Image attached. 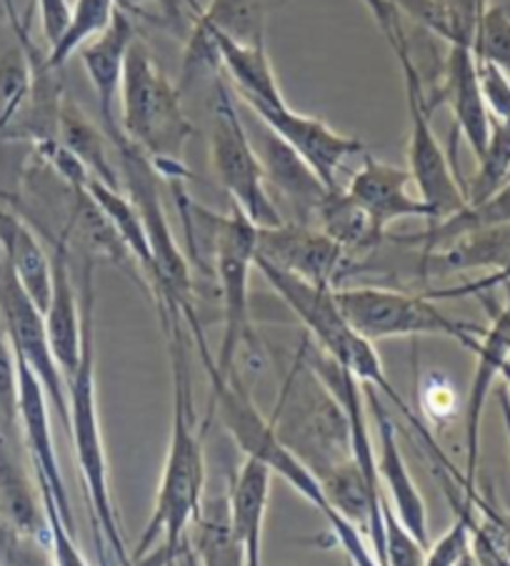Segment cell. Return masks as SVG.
<instances>
[{"label":"cell","instance_id":"cell-47","mask_svg":"<svg viewBox=\"0 0 510 566\" xmlns=\"http://www.w3.org/2000/svg\"><path fill=\"white\" fill-rule=\"evenodd\" d=\"M474 554L480 566H503V552L486 534L484 526H474Z\"/></svg>","mask_w":510,"mask_h":566},{"label":"cell","instance_id":"cell-10","mask_svg":"<svg viewBox=\"0 0 510 566\" xmlns=\"http://www.w3.org/2000/svg\"><path fill=\"white\" fill-rule=\"evenodd\" d=\"M338 308L348 324L368 342L411 336H443L474 352L486 328L450 318L425 294H405L395 289L353 286L336 291Z\"/></svg>","mask_w":510,"mask_h":566},{"label":"cell","instance_id":"cell-30","mask_svg":"<svg viewBox=\"0 0 510 566\" xmlns=\"http://www.w3.org/2000/svg\"><path fill=\"white\" fill-rule=\"evenodd\" d=\"M490 226H510V181L503 188H498L493 196L486 198L484 203L466 206V209L448 216V219L431 223L423 233L395 235L393 241L405 243V247H421L423 253H431L456 241L463 233L490 229Z\"/></svg>","mask_w":510,"mask_h":566},{"label":"cell","instance_id":"cell-51","mask_svg":"<svg viewBox=\"0 0 510 566\" xmlns=\"http://www.w3.org/2000/svg\"><path fill=\"white\" fill-rule=\"evenodd\" d=\"M508 181H510V176H508Z\"/></svg>","mask_w":510,"mask_h":566},{"label":"cell","instance_id":"cell-36","mask_svg":"<svg viewBox=\"0 0 510 566\" xmlns=\"http://www.w3.org/2000/svg\"><path fill=\"white\" fill-rule=\"evenodd\" d=\"M474 502L458 506V516L450 530L440 536V539L425 549L423 566H458L466 554L474 549Z\"/></svg>","mask_w":510,"mask_h":566},{"label":"cell","instance_id":"cell-7","mask_svg":"<svg viewBox=\"0 0 510 566\" xmlns=\"http://www.w3.org/2000/svg\"><path fill=\"white\" fill-rule=\"evenodd\" d=\"M211 166L225 193L233 198V206L255 229H276L286 223L280 209L268 193L263 166L255 154L238 108V96L223 73L215 75L213 103H211Z\"/></svg>","mask_w":510,"mask_h":566},{"label":"cell","instance_id":"cell-1","mask_svg":"<svg viewBox=\"0 0 510 566\" xmlns=\"http://www.w3.org/2000/svg\"><path fill=\"white\" fill-rule=\"evenodd\" d=\"M158 311L166 326L170 364H173V427H170L153 514H150L136 549L130 552L134 556L150 552L158 542L168 544L176 552H183L185 532L201 512L205 492L203 433L198 431L195 423L191 361H188V342L183 332L185 318L166 308Z\"/></svg>","mask_w":510,"mask_h":566},{"label":"cell","instance_id":"cell-20","mask_svg":"<svg viewBox=\"0 0 510 566\" xmlns=\"http://www.w3.org/2000/svg\"><path fill=\"white\" fill-rule=\"evenodd\" d=\"M25 443L21 429L0 419V518L18 532L49 539V518L33 469L25 464Z\"/></svg>","mask_w":510,"mask_h":566},{"label":"cell","instance_id":"cell-40","mask_svg":"<svg viewBox=\"0 0 510 566\" xmlns=\"http://www.w3.org/2000/svg\"><path fill=\"white\" fill-rule=\"evenodd\" d=\"M440 11L446 13L448 21V45L463 43L474 49V38L480 15H484L488 0H438Z\"/></svg>","mask_w":510,"mask_h":566},{"label":"cell","instance_id":"cell-27","mask_svg":"<svg viewBox=\"0 0 510 566\" xmlns=\"http://www.w3.org/2000/svg\"><path fill=\"white\" fill-rule=\"evenodd\" d=\"M510 263V226H490L458 235L456 241L431 253H423L421 273H453L474 269H503Z\"/></svg>","mask_w":510,"mask_h":566},{"label":"cell","instance_id":"cell-28","mask_svg":"<svg viewBox=\"0 0 510 566\" xmlns=\"http://www.w3.org/2000/svg\"><path fill=\"white\" fill-rule=\"evenodd\" d=\"M59 140L71 150L73 156L81 158V164L88 168L93 178H98L110 188H120L118 164L110 154H116L106 136V130L93 124L88 113L75 103L68 93L61 101L59 113Z\"/></svg>","mask_w":510,"mask_h":566},{"label":"cell","instance_id":"cell-50","mask_svg":"<svg viewBox=\"0 0 510 566\" xmlns=\"http://www.w3.org/2000/svg\"><path fill=\"white\" fill-rule=\"evenodd\" d=\"M181 562H183V566H198L195 554H193V549H191V544H185V549H183V554H181Z\"/></svg>","mask_w":510,"mask_h":566},{"label":"cell","instance_id":"cell-42","mask_svg":"<svg viewBox=\"0 0 510 566\" xmlns=\"http://www.w3.org/2000/svg\"><path fill=\"white\" fill-rule=\"evenodd\" d=\"M478 83L490 118L510 120V75L493 63L478 61Z\"/></svg>","mask_w":510,"mask_h":566},{"label":"cell","instance_id":"cell-38","mask_svg":"<svg viewBox=\"0 0 510 566\" xmlns=\"http://www.w3.org/2000/svg\"><path fill=\"white\" fill-rule=\"evenodd\" d=\"M383 524H385V549L381 566H423L425 549L415 536L405 530L403 522L395 516L393 509L383 502Z\"/></svg>","mask_w":510,"mask_h":566},{"label":"cell","instance_id":"cell-44","mask_svg":"<svg viewBox=\"0 0 510 566\" xmlns=\"http://www.w3.org/2000/svg\"><path fill=\"white\" fill-rule=\"evenodd\" d=\"M35 6H38V18H41L43 38L51 51L53 45L61 41L65 25H68L71 0H35Z\"/></svg>","mask_w":510,"mask_h":566},{"label":"cell","instance_id":"cell-9","mask_svg":"<svg viewBox=\"0 0 510 566\" xmlns=\"http://www.w3.org/2000/svg\"><path fill=\"white\" fill-rule=\"evenodd\" d=\"M391 51L401 63L405 83V106H408V174L418 191L421 201L433 213V223L463 211L468 206L466 181L453 166L450 156L438 144L436 130L431 126L428 96H425L423 75L418 63L413 61V45L408 33H403L391 43Z\"/></svg>","mask_w":510,"mask_h":566},{"label":"cell","instance_id":"cell-41","mask_svg":"<svg viewBox=\"0 0 510 566\" xmlns=\"http://www.w3.org/2000/svg\"><path fill=\"white\" fill-rule=\"evenodd\" d=\"M0 419L8 427L21 429V421H18V364L3 326H0Z\"/></svg>","mask_w":510,"mask_h":566},{"label":"cell","instance_id":"cell-11","mask_svg":"<svg viewBox=\"0 0 510 566\" xmlns=\"http://www.w3.org/2000/svg\"><path fill=\"white\" fill-rule=\"evenodd\" d=\"M0 326L13 346V354L31 366V371L49 394L51 407L59 413L63 427L68 429V386H65L61 366L53 356L43 311L25 294L3 256H0Z\"/></svg>","mask_w":510,"mask_h":566},{"label":"cell","instance_id":"cell-21","mask_svg":"<svg viewBox=\"0 0 510 566\" xmlns=\"http://www.w3.org/2000/svg\"><path fill=\"white\" fill-rule=\"evenodd\" d=\"M136 43L134 18L118 11L116 21L108 25L106 33L93 38L78 51L81 63L88 75L93 91L98 96V124L106 130L108 140L120 130V120L116 118V106L120 101L123 71L130 45Z\"/></svg>","mask_w":510,"mask_h":566},{"label":"cell","instance_id":"cell-2","mask_svg":"<svg viewBox=\"0 0 510 566\" xmlns=\"http://www.w3.org/2000/svg\"><path fill=\"white\" fill-rule=\"evenodd\" d=\"M83 352L81 364L68 381V433L78 457L85 502L91 509L93 526H96L98 542V562L108 566V552L113 554V564L128 562L130 552L126 549L123 530L118 522L116 504L110 496L108 484V459L103 447V433L98 421V401H96V326H93V311H96V286H93V261H85L83 269Z\"/></svg>","mask_w":510,"mask_h":566},{"label":"cell","instance_id":"cell-18","mask_svg":"<svg viewBox=\"0 0 510 566\" xmlns=\"http://www.w3.org/2000/svg\"><path fill=\"white\" fill-rule=\"evenodd\" d=\"M251 118L255 120V126H248V134L263 166L266 184L276 188L293 209L298 211V223H308L310 216L316 213L318 203L323 201L326 193L333 191V188H328L320 181L314 168H310L306 160L276 134V130L268 128L258 116H253V113Z\"/></svg>","mask_w":510,"mask_h":566},{"label":"cell","instance_id":"cell-6","mask_svg":"<svg viewBox=\"0 0 510 566\" xmlns=\"http://www.w3.org/2000/svg\"><path fill=\"white\" fill-rule=\"evenodd\" d=\"M178 201L185 226L201 223L211 235L223 308V342L215 356V371L223 379H231L241 348L255 342L251 326V271L255 269L258 229L235 206L229 216L213 213L188 201L181 188Z\"/></svg>","mask_w":510,"mask_h":566},{"label":"cell","instance_id":"cell-24","mask_svg":"<svg viewBox=\"0 0 510 566\" xmlns=\"http://www.w3.org/2000/svg\"><path fill=\"white\" fill-rule=\"evenodd\" d=\"M193 28H198V31L211 41L215 59H219L221 65V73L229 78L235 96L241 101L263 103V106L270 108L286 106V98H283L276 69H273V63L268 59L266 45H243L238 41H233V38L215 31L213 25H208L203 18H198L195 13Z\"/></svg>","mask_w":510,"mask_h":566},{"label":"cell","instance_id":"cell-4","mask_svg":"<svg viewBox=\"0 0 510 566\" xmlns=\"http://www.w3.org/2000/svg\"><path fill=\"white\" fill-rule=\"evenodd\" d=\"M255 269L261 271V276L270 283V289L286 301V306L300 318V324L308 328V334L314 336L316 346L320 352L328 354L333 361L343 366L346 371H351L363 386H373L375 391H383L389 399L399 407V411L408 419L415 431L421 433V439L428 443L433 454H436L443 464H448L446 457L440 454L438 443L431 439L428 429H423L418 417L408 409V403L403 401V396L393 389V384L385 376L383 361L373 344L363 338L355 328L348 324L343 311L338 308L336 291L316 286L304 279L293 276L273 266V263L255 256Z\"/></svg>","mask_w":510,"mask_h":566},{"label":"cell","instance_id":"cell-14","mask_svg":"<svg viewBox=\"0 0 510 566\" xmlns=\"http://www.w3.org/2000/svg\"><path fill=\"white\" fill-rule=\"evenodd\" d=\"M241 103L245 111H251L253 116H258L268 128L276 130V134L286 140L310 168H314L320 181L328 188H340V166H343L348 158H353L365 150V146L358 138L338 134V130L330 128L326 120L293 111L288 103L280 108H270L253 101Z\"/></svg>","mask_w":510,"mask_h":566},{"label":"cell","instance_id":"cell-37","mask_svg":"<svg viewBox=\"0 0 510 566\" xmlns=\"http://www.w3.org/2000/svg\"><path fill=\"white\" fill-rule=\"evenodd\" d=\"M0 566H55L51 542L18 532L0 518Z\"/></svg>","mask_w":510,"mask_h":566},{"label":"cell","instance_id":"cell-35","mask_svg":"<svg viewBox=\"0 0 510 566\" xmlns=\"http://www.w3.org/2000/svg\"><path fill=\"white\" fill-rule=\"evenodd\" d=\"M474 53L478 61L493 63L510 75V13L503 6H486L476 28Z\"/></svg>","mask_w":510,"mask_h":566},{"label":"cell","instance_id":"cell-15","mask_svg":"<svg viewBox=\"0 0 510 566\" xmlns=\"http://www.w3.org/2000/svg\"><path fill=\"white\" fill-rule=\"evenodd\" d=\"M15 364H18V421H21V433H23L28 459H31L35 481L53 494L61 516L73 530L68 492H65L61 461H59V454H55L49 394H45L43 384L38 381V376L31 371V366H28L23 358L15 356Z\"/></svg>","mask_w":510,"mask_h":566},{"label":"cell","instance_id":"cell-45","mask_svg":"<svg viewBox=\"0 0 510 566\" xmlns=\"http://www.w3.org/2000/svg\"><path fill=\"white\" fill-rule=\"evenodd\" d=\"M368 11H371L373 21L378 23V28H381L385 41H389V45L399 38L401 33H405L403 28V21H401V13L399 8H395L391 0H363Z\"/></svg>","mask_w":510,"mask_h":566},{"label":"cell","instance_id":"cell-33","mask_svg":"<svg viewBox=\"0 0 510 566\" xmlns=\"http://www.w3.org/2000/svg\"><path fill=\"white\" fill-rule=\"evenodd\" d=\"M118 11L120 8L116 0H75V3H71L68 25H65L61 41L45 53V63L53 71L63 69L85 43H91L93 38L108 31V25L116 21Z\"/></svg>","mask_w":510,"mask_h":566},{"label":"cell","instance_id":"cell-52","mask_svg":"<svg viewBox=\"0 0 510 566\" xmlns=\"http://www.w3.org/2000/svg\"><path fill=\"white\" fill-rule=\"evenodd\" d=\"M348 566H351V564H348Z\"/></svg>","mask_w":510,"mask_h":566},{"label":"cell","instance_id":"cell-26","mask_svg":"<svg viewBox=\"0 0 510 566\" xmlns=\"http://www.w3.org/2000/svg\"><path fill=\"white\" fill-rule=\"evenodd\" d=\"M270 471L258 461L245 459L231 486V522L243 546L245 566H263V536L270 496Z\"/></svg>","mask_w":510,"mask_h":566},{"label":"cell","instance_id":"cell-8","mask_svg":"<svg viewBox=\"0 0 510 566\" xmlns=\"http://www.w3.org/2000/svg\"><path fill=\"white\" fill-rule=\"evenodd\" d=\"M198 354H201L205 374L208 379H211V394L215 401L213 411H219L221 423L229 429L233 441L238 443L245 459L258 461V464L266 467L270 474H278L286 484L296 489L308 504H314L318 512L328 518L330 526H333L336 516L330 512L318 476L278 439L273 421H268L253 407L251 396L243 389L238 376L223 379V376L215 371V356L211 354V348H208V342L198 344Z\"/></svg>","mask_w":510,"mask_h":566},{"label":"cell","instance_id":"cell-12","mask_svg":"<svg viewBox=\"0 0 510 566\" xmlns=\"http://www.w3.org/2000/svg\"><path fill=\"white\" fill-rule=\"evenodd\" d=\"M318 381V379H316ZM306 394L300 396V413H293L286 423L276 427L278 439L296 454L304 464L314 471L318 481L336 467L353 461V441L351 423L346 411L338 407V401L330 396L323 384L306 386Z\"/></svg>","mask_w":510,"mask_h":566},{"label":"cell","instance_id":"cell-17","mask_svg":"<svg viewBox=\"0 0 510 566\" xmlns=\"http://www.w3.org/2000/svg\"><path fill=\"white\" fill-rule=\"evenodd\" d=\"M408 168L385 164L371 154H363V164L348 184V196L371 216L373 226L381 233L401 219H425L433 223V213L421 201V196L411 193Z\"/></svg>","mask_w":510,"mask_h":566},{"label":"cell","instance_id":"cell-32","mask_svg":"<svg viewBox=\"0 0 510 566\" xmlns=\"http://www.w3.org/2000/svg\"><path fill=\"white\" fill-rule=\"evenodd\" d=\"M188 8L215 31L243 45H266L268 18L286 0H211L205 8L198 0H185Z\"/></svg>","mask_w":510,"mask_h":566},{"label":"cell","instance_id":"cell-31","mask_svg":"<svg viewBox=\"0 0 510 566\" xmlns=\"http://www.w3.org/2000/svg\"><path fill=\"white\" fill-rule=\"evenodd\" d=\"M193 524L191 549L198 566H245L243 546L231 522V492L205 499Z\"/></svg>","mask_w":510,"mask_h":566},{"label":"cell","instance_id":"cell-13","mask_svg":"<svg viewBox=\"0 0 510 566\" xmlns=\"http://www.w3.org/2000/svg\"><path fill=\"white\" fill-rule=\"evenodd\" d=\"M255 256L293 276L333 291L361 266V259L351 256L320 229L288 221L276 229H258Z\"/></svg>","mask_w":510,"mask_h":566},{"label":"cell","instance_id":"cell-48","mask_svg":"<svg viewBox=\"0 0 510 566\" xmlns=\"http://www.w3.org/2000/svg\"><path fill=\"white\" fill-rule=\"evenodd\" d=\"M3 8H6V18H8V25L13 28L18 38H25L31 35L28 33V21H21V15L15 11V0H3Z\"/></svg>","mask_w":510,"mask_h":566},{"label":"cell","instance_id":"cell-19","mask_svg":"<svg viewBox=\"0 0 510 566\" xmlns=\"http://www.w3.org/2000/svg\"><path fill=\"white\" fill-rule=\"evenodd\" d=\"M363 389H365L368 407H371L375 413V431H378L375 464H378V476H381V486L389 489L393 512L401 518L405 530H408L423 546H428V509H425L418 484L413 481L411 469L401 454L391 413L383 409V403L378 399V391L373 386H363Z\"/></svg>","mask_w":510,"mask_h":566},{"label":"cell","instance_id":"cell-29","mask_svg":"<svg viewBox=\"0 0 510 566\" xmlns=\"http://www.w3.org/2000/svg\"><path fill=\"white\" fill-rule=\"evenodd\" d=\"M314 216L318 221V229L330 235L336 243H340L355 259H363V253L373 251L385 235L375 229L371 216L348 196L346 188L328 191L323 201L318 203Z\"/></svg>","mask_w":510,"mask_h":566},{"label":"cell","instance_id":"cell-34","mask_svg":"<svg viewBox=\"0 0 510 566\" xmlns=\"http://www.w3.org/2000/svg\"><path fill=\"white\" fill-rule=\"evenodd\" d=\"M510 176V120L490 118V138L484 154L478 158V168L466 184L468 206L484 203L498 188L508 184Z\"/></svg>","mask_w":510,"mask_h":566},{"label":"cell","instance_id":"cell-39","mask_svg":"<svg viewBox=\"0 0 510 566\" xmlns=\"http://www.w3.org/2000/svg\"><path fill=\"white\" fill-rule=\"evenodd\" d=\"M38 489H41L45 518H49V542L55 566H88V562H85V556L78 549V544L73 539L71 526L65 524V518L59 512V504H55L53 494L41 484H38Z\"/></svg>","mask_w":510,"mask_h":566},{"label":"cell","instance_id":"cell-46","mask_svg":"<svg viewBox=\"0 0 510 566\" xmlns=\"http://www.w3.org/2000/svg\"><path fill=\"white\" fill-rule=\"evenodd\" d=\"M181 554H183V552H176V549H170L168 544L158 542L150 552L140 554V556L130 554L128 562L110 564V566H176V562L181 559Z\"/></svg>","mask_w":510,"mask_h":566},{"label":"cell","instance_id":"cell-5","mask_svg":"<svg viewBox=\"0 0 510 566\" xmlns=\"http://www.w3.org/2000/svg\"><path fill=\"white\" fill-rule=\"evenodd\" d=\"M110 146L116 150L123 193L136 206L140 223H144L148 235L150 253H153L156 276L150 281V289L156 294V304L158 308L181 314L185 324L191 326L195 338L203 336V328L198 324L193 308L191 266H188L183 251L178 249L173 229H170V221L163 209V198H160V174L156 171L153 160L123 134V130H118L110 138Z\"/></svg>","mask_w":510,"mask_h":566},{"label":"cell","instance_id":"cell-22","mask_svg":"<svg viewBox=\"0 0 510 566\" xmlns=\"http://www.w3.org/2000/svg\"><path fill=\"white\" fill-rule=\"evenodd\" d=\"M476 354V376L470 384L468 403H466V479L463 489L466 496L474 502L476 499V469H478V449H480V419H484L486 399L498 376H503V369L510 358V306L498 311L493 324L486 328L480 336Z\"/></svg>","mask_w":510,"mask_h":566},{"label":"cell","instance_id":"cell-25","mask_svg":"<svg viewBox=\"0 0 510 566\" xmlns=\"http://www.w3.org/2000/svg\"><path fill=\"white\" fill-rule=\"evenodd\" d=\"M0 256L11 266L33 304L45 314L53 289L51 253H45L38 235L21 216L3 209H0Z\"/></svg>","mask_w":510,"mask_h":566},{"label":"cell","instance_id":"cell-43","mask_svg":"<svg viewBox=\"0 0 510 566\" xmlns=\"http://www.w3.org/2000/svg\"><path fill=\"white\" fill-rule=\"evenodd\" d=\"M510 286V263L498 271H490L488 276H480L476 281L460 283V286H448V289H433L425 291V296L431 301H450V298H468V296H484L488 291L506 289Z\"/></svg>","mask_w":510,"mask_h":566},{"label":"cell","instance_id":"cell-3","mask_svg":"<svg viewBox=\"0 0 510 566\" xmlns=\"http://www.w3.org/2000/svg\"><path fill=\"white\" fill-rule=\"evenodd\" d=\"M120 130L153 160L160 178L181 186L188 178L183 154L195 126L183 111V91L168 78L138 41L130 45L120 83Z\"/></svg>","mask_w":510,"mask_h":566},{"label":"cell","instance_id":"cell-16","mask_svg":"<svg viewBox=\"0 0 510 566\" xmlns=\"http://www.w3.org/2000/svg\"><path fill=\"white\" fill-rule=\"evenodd\" d=\"M436 98H428L433 111L448 103L453 113V130L466 138V144L480 158L490 138V113L478 83V61L470 45L450 43L446 59L440 63V86Z\"/></svg>","mask_w":510,"mask_h":566},{"label":"cell","instance_id":"cell-23","mask_svg":"<svg viewBox=\"0 0 510 566\" xmlns=\"http://www.w3.org/2000/svg\"><path fill=\"white\" fill-rule=\"evenodd\" d=\"M51 263H53V289H51V301L43 318H45V332H49L53 356L61 366L65 386H68L75 369H78L81 352H83V308H81L78 296H75V286L71 276L68 231H63L59 233V239H53Z\"/></svg>","mask_w":510,"mask_h":566},{"label":"cell","instance_id":"cell-49","mask_svg":"<svg viewBox=\"0 0 510 566\" xmlns=\"http://www.w3.org/2000/svg\"><path fill=\"white\" fill-rule=\"evenodd\" d=\"M498 401H500V411H503V421H506V431H508V439H510V391L508 386L498 391Z\"/></svg>","mask_w":510,"mask_h":566}]
</instances>
